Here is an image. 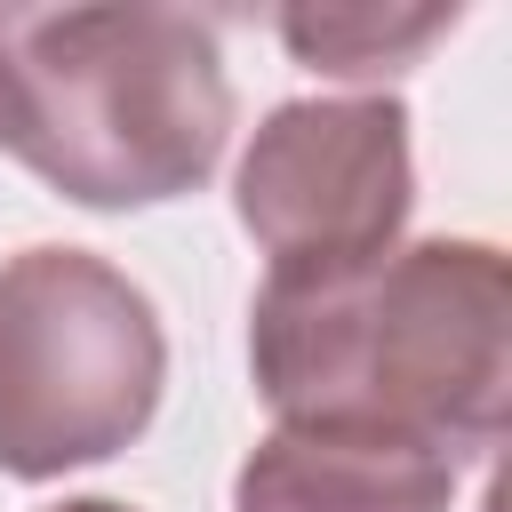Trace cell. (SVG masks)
<instances>
[{
	"label": "cell",
	"mask_w": 512,
	"mask_h": 512,
	"mask_svg": "<svg viewBox=\"0 0 512 512\" xmlns=\"http://www.w3.org/2000/svg\"><path fill=\"white\" fill-rule=\"evenodd\" d=\"M0 136H8V48H0Z\"/></svg>",
	"instance_id": "8"
},
{
	"label": "cell",
	"mask_w": 512,
	"mask_h": 512,
	"mask_svg": "<svg viewBox=\"0 0 512 512\" xmlns=\"http://www.w3.org/2000/svg\"><path fill=\"white\" fill-rule=\"evenodd\" d=\"M168 344L128 272L88 248L0 264V472L56 480L128 448L160 408Z\"/></svg>",
	"instance_id": "3"
},
{
	"label": "cell",
	"mask_w": 512,
	"mask_h": 512,
	"mask_svg": "<svg viewBox=\"0 0 512 512\" xmlns=\"http://www.w3.org/2000/svg\"><path fill=\"white\" fill-rule=\"evenodd\" d=\"M8 152L80 208H152L192 192L232 136L216 32L184 8H40L0 16Z\"/></svg>",
	"instance_id": "2"
},
{
	"label": "cell",
	"mask_w": 512,
	"mask_h": 512,
	"mask_svg": "<svg viewBox=\"0 0 512 512\" xmlns=\"http://www.w3.org/2000/svg\"><path fill=\"white\" fill-rule=\"evenodd\" d=\"M408 216V112L384 96L280 104L240 160V224L272 272L384 256Z\"/></svg>",
	"instance_id": "4"
},
{
	"label": "cell",
	"mask_w": 512,
	"mask_h": 512,
	"mask_svg": "<svg viewBox=\"0 0 512 512\" xmlns=\"http://www.w3.org/2000/svg\"><path fill=\"white\" fill-rule=\"evenodd\" d=\"M456 464L416 440L280 424L232 480V512H448Z\"/></svg>",
	"instance_id": "5"
},
{
	"label": "cell",
	"mask_w": 512,
	"mask_h": 512,
	"mask_svg": "<svg viewBox=\"0 0 512 512\" xmlns=\"http://www.w3.org/2000/svg\"><path fill=\"white\" fill-rule=\"evenodd\" d=\"M56 512H128V504H104V496H80V504H56Z\"/></svg>",
	"instance_id": "7"
},
{
	"label": "cell",
	"mask_w": 512,
	"mask_h": 512,
	"mask_svg": "<svg viewBox=\"0 0 512 512\" xmlns=\"http://www.w3.org/2000/svg\"><path fill=\"white\" fill-rule=\"evenodd\" d=\"M248 352L280 424L384 432L456 464L504 432L512 272L488 240H416L360 264L272 272Z\"/></svg>",
	"instance_id": "1"
},
{
	"label": "cell",
	"mask_w": 512,
	"mask_h": 512,
	"mask_svg": "<svg viewBox=\"0 0 512 512\" xmlns=\"http://www.w3.org/2000/svg\"><path fill=\"white\" fill-rule=\"evenodd\" d=\"M440 32H456V8H288L280 16V40L336 80L408 72Z\"/></svg>",
	"instance_id": "6"
}]
</instances>
